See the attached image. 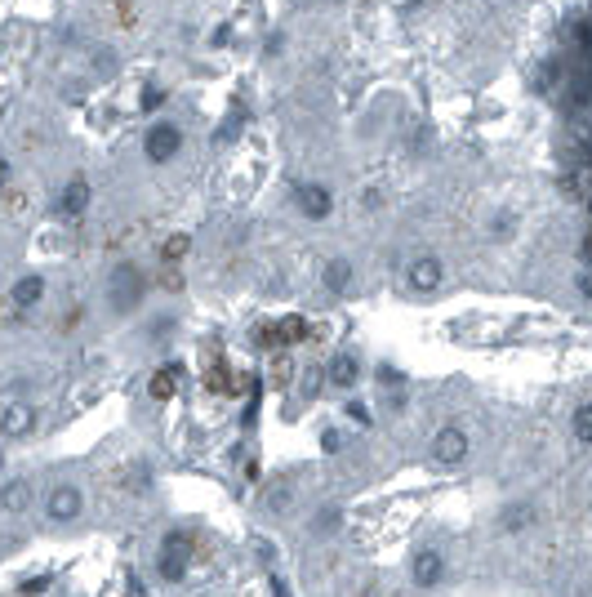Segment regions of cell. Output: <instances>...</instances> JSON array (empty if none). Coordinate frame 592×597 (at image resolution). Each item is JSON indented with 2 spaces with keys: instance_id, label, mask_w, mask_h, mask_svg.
Masks as SVG:
<instances>
[{
  "instance_id": "6da1fadb",
  "label": "cell",
  "mask_w": 592,
  "mask_h": 597,
  "mask_svg": "<svg viewBox=\"0 0 592 597\" xmlns=\"http://www.w3.org/2000/svg\"><path fill=\"white\" fill-rule=\"evenodd\" d=\"M143 272H138V263H116L112 267V276H107V304H112V313H134L138 304H143Z\"/></svg>"
},
{
  "instance_id": "7a4b0ae2",
  "label": "cell",
  "mask_w": 592,
  "mask_h": 597,
  "mask_svg": "<svg viewBox=\"0 0 592 597\" xmlns=\"http://www.w3.org/2000/svg\"><path fill=\"white\" fill-rule=\"evenodd\" d=\"M183 143H187L183 125H174V121H156V125L143 134V156H147L152 165H170V161L183 152Z\"/></svg>"
},
{
  "instance_id": "3957f363",
  "label": "cell",
  "mask_w": 592,
  "mask_h": 597,
  "mask_svg": "<svg viewBox=\"0 0 592 597\" xmlns=\"http://www.w3.org/2000/svg\"><path fill=\"white\" fill-rule=\"evenodd\" d=\"M468 455H472V437H468L463 424H446V428L432 437V464H437V468H459Z\"/></svg>"
},
{
  "instance_id": "277c9868",
  "label": "cell",
  "mask_w": 592,
  "mask_h": 597,
  "mask_svg": "<svg viewBox=\"0 0 592 597\" xmlns=\"http://www.w3.org/2000/svg\"><path fill=\"white\" fill-rule=\"evenodd\" d=\"M81 513H85V495H81V486L59 482V486L45 495V517H50L54 526H67V521H76Z\"/></svg>"
},
{
  "instance_id": "5b68a950",
  "label": "cell",
  "mask_w": 592,
  "mask_h": 597,
  "mask_svg": "<svg viewBox=\"0 0 592 597\" xmlns=\"http://www.w3.org/2000/svg\"><path fill=\"white\" fill-rule=\"evenodd\" d=\"M90 201H94V187H90V179H85V174H72V179L63 183L59 201H54V214H59V219H67V223H76V219H85Z\"/></svg>"
},
{
  "instance_id": "8992f818",
  "label": "cell",
  "mask_w": 592,
  "mask_h": 597,
  "mask_svg": "<svg viewBox=\"0 0 592 597\" xmlns=\"http://www.w3.org/2000/svg\"><path fill=\"white\" fill-rule=\"evenodd\" d=\"M406 285H410L414 294H437V290L446 285V263H441L437 254H414L410 267H406Z\"/></svg>"
},
{
  "instance_id": "52a82bcc",
  "label": "cell",
  "mask_w": 592,
  "mask_h": 597,
  "mask_svg": "<svg viewBox=\"0 0 592 597\" xmlns=\"http://www.w3.org/2000/svg\"><path fill=\"white\" fill-rule=\"evenodd\" d=\"M294 205H299V214L312 219V223H326L335 214V196H330L326 183H299L294 187Z\"/></svg>"
},
{
  "instance_id": "ba28073f",
  "label": "cell",
  "mask_w": 592,
  "mask_h": 597,
  "mask_svg": "<svg viewBox=\"0 0 592 597\" xmlns=\"http://www.w3.org/2000/svg\"><path fill=\"white\" fill-rule=\"evenodd\" d=\"M410 579H414V588H437L446 579V553L441 548H419L414 561H410Z\"/></svg>"
},
{
  "instance_id": "9c48e42d",
  "label": "cell",
  "mask_w": 592,
  "mask_h": 597,
  "mask_svg": "<svg viewBox=\"0 0 592 597\" xmlns=\"http://www.w3.org/2000/svg\"><path fill=\"white\" fill-rule=\"evenodd\" d=\"M32 428H36V410L28 402H10L0 410V437L5 442H23V437H32Z\"/></svg>"
},
{
  "instance_id": "30bf717a",
  "label": "cell",
  "mask_w": 592,
  "mask_h": 597,
  "mask_svg": "<svg viewBox=\"0 0 592 597\" xmlns=\"http://www.w3.org/2000/svg\"><path fill=\"white\" fill-rule=\"evenodd\" d=\"M534 521H539V508L530 499H508L503 513H499V530L503 535H525Z\"/></svg>"
},
{
  "instance_id": "8fae6325",
  "label": "cell",
  "mask_w": 592,
  "mask_h": 597,
  "mask_svg": "<svg viewBox=\"0 0 592 597\" xmlns=\"http://www.w3.org/2000/svg\"><path fill=\"white\" fill-rule=\"evenodd\" d=\"M326 379H330L339 393H352L357 379H361V357H357V353H335L330 366H326Z\"/></svg>"
},
{
  "instance_id": "7c38bea8",
  "label": "cell",
  "mask_w": 592,
  "mask_h": 597,
  "mask_svg": "<svg viewBox=\"0 0 592 597\" xmlns=\"http://www.w3.org/2000/svg\"><path fill=\"white\" fill-rule=\"evenodd\" d=\"M32 499H36V490H32L28 477H10L5 486H0V508H5L10 517H23L32 508Z\"/></svg>"
},
{
  "instance_id": "4fadbf2b",
  "label": "cell",
  "mask_w": 592,
  "mask_h": 597,
  "mask_svg": "<svg viewBox=\"0 0 592 597\" xmlns=\"http://www.w3.org/2000/svg\"><path fill=\"white\" fill-rule=\"evenodd\" d=\"M10 298H14V308H36L41 298H45V276H41V272H23V276L10 285Z\"/></svg>"
},
{
  "instance_id": "5bb4252c",
  "label": "cell",
  "mask_w": 592,
  "mask_h": 597,
  "mask_svg": "<svg viewBox=\"0 0 592 597\" xmlns=\"http://www.w3.org/2000/svg\"><path fill=\"white\" fill-rule=\"evenodd\" d=\"M352 281H357V267H352V259H343V254H335V259L321 267V285H326L330 294H348Z\"/></svg>"
},
{
  "instance_id": "9a60e30c",
  "label": "cell",
  "mask_w": 592,
  "mask_h": 597,
  "mask_svg": "<svg viewBox=\"0 0 592 597\" xmlns=\"http://www.w3.org/2000/svg\"><path fill=\"white\" fill-rule=\"evenodd\" d=\"M147 393H152V402H170V397L178 393V366H174V370L161 366V370L147 379Z\"/></svg>"
},
{
  "instance_id": "2e32d148",
  "label": "cell",
  "mask_w": 592,
  "mask_h": 597,
  "mask_svg": "<svg viewBox=\"0 0 592 597\" xmlns=\"http://www.w3.org/2000/svg\"><path fill=\"white\" fill-rule=\"evenodd\" d=\"M556 192L565 196V201H588V170H574V174H561L556 179Z\"/></svg>"
},
{
  "instance_id": "e0dca14e",
  "label": "cell",
  "mask_w": 592,
  "mask_h": 597,
  "mask_svg": "<svg viewBox=\"0 0 592 597\" xmlns=\"http://www.w3.org/2000/svg\"><path fill=\"white\" fill-rule=\"evenodd\" d=\"M570 433L579 446H592V402H579L574 415H570Z\"/></svg>"
},
{
  "instance_id": "ac0fdd59",
  "label": "cell",
  "mask_w": 592,
  "mask_h": 597,
  "mask_svg": "<svg viewBox=\"0 0 592 597\" xmlns=\"http://www.w3.org/2000/svg\"><path fill=\"white\" fill-rule=\"evenodd\" d=\"M485 232H490V241H508L517 232V210H494L490 223H485Z\"/></svg>"
},
{
  "instance_id": "d6986e66",
  "label": "cell",
  "mask_w": 592,
  "mask_h": 597,
  "mask_svg": "<svg viewBox=\"0 0 592 597\" xmlns=\"http://www.w3.org/2000/svg\"><path fill=\"white\" fill-rule=\"evenodd\" d=\"M156 570H161V579H165V584H183V579H187V557L161 553V557H156Z\"/></svg>"
},
{
  "instance_id": "ffe728a7",
  "label": "cell",
  "mask_w": 592,
  "mask_h": 597,
  "mask_svg": "<svg viewBox=\"0 0 592 597\" xmlns=\"http://www.w3.org/2000/svg\"><path fill=\"white\" fill-rule=\"evenodd\" d=\"M192 544H196V539H192L187 530H170L165 544H161V553H174V557H187V561H192Z\"/></svg>"
},
{
  "instance_id": "44dd1931",
  "label": "cell",
  "mask_w": 592,
  "mask_h": 597,
  "mask_svg": "<svg viewBox=\"0 0 592 597\" xmlns=\"http://www.w3.org/2000/svg\"><path fill=\"white\" fill-rule=\"evenodd\" d=\"M339 521H343V513H339L335 504H326V508L317 513V521H312V530H317V535H335V530H339Z\"/></svg>"
},
{
  "instance_id": "7402d4cb",
  "label": "cell",
  "mask_w": 592,
  "mask_h": 597,
  "mask_svg": "<svg viewBox=\"0 0 592 597\" xmlns=\"http://www.w3.org/2000/svg\"><path fill=\"white\" fill-rule=\"evenodd\" d=\"M187 245H192V236H187V232H178V236H170V241L161 245V259H165V263H178V259L187 254Z\"/></svg>"
},
{
  "instance_id": "603a6c76",
  "label": "cell",
  "mask_w": 592,
  "mask_h": 597,
  "mask_svg": "<svg viewBox=\"0 0 592 597\" xmlns=\"http://www.w3.org/2000/svg\"><path fill=\"white\" fill-rule=\"evenodd\" d=\"M588 45H592V32H588V19H574V50H579V59H588Z\"/></svg>"
},
{
  "instance_id": "cb8c5ba5",
  "label": "cell",
  "mask_w": 592,
  "mask_h": 597,
  "mask_svg": "<svg viewBox=\"0 0 592 597\" xmlns=\"http://www.w3.org/2000/svg\"><path fill=\"white\" fill-rule=\"evenodd\" d=\"M50 584H54V575H32V579L19 584V593H23V597H36V593H45Z\"/></svg>"
},
{
  "instance_id": "d4e9b609",
  "label": "cell",
  "mask_w": 592,
  "mask_h": 597,
  "mask_svg": "<svg viewBox=\"0 0 592 597\" xmlns=\"http://www.w3.org/2000/svg\"><path fill=\"white\" fill-rule=\"evenodd\" d=\"M267 508H272V513H285V508H289V486H280V490H267Z\"/></svg>"
},
{
  "instance_id": "484cf974",
  "label": "cell",
  "mask_w": 592,
  "mask_h": 597,
  "mask_svg": "<svg viewBox=\"0 0 592 597\" xmlns=\"http://www.w3.org/2000/svg\"><path fill=\"white\" fill-rule=\"evenodd\" d=\"M280 50H285V32H267V41H263V54H267V59H276Z\"/></svg>"
},
{
  "instance_id": "4316f807",
  "label": "cell",
  "mask_w": 592,
  "mask_h": 597,
  "mask_svg": "<svg viewBox=\"0 0 592 597\" xmlns=\"http://www.w3.org/2000/svg\"><path fill=\"white\" fill-rule=\"evenodd\" d=\"M130 486H134V490H147V486H152V473H147V464H138V468L130 473Z\"/></svg>"
},
{
  "instance_id": "83f0119b",
  "label": "cell",
  "mask_w": 592,
  "mask_h": 597,
  "mask_svg": "<svg viewBox=\"0 0 592 597\" xmlns=\"http://www.w3.org/2000/svg\"><path fill=\"white\" fill-rule=\"evenodd\" d=\"M161 99H165V94H161L156 85H147V90H143V112H156V107H161Z\"/></svg>"
},
{
  "instance_id": "f1b7e54d",
  "label": "cell",
  "mask_w": 592,
  "mask_h": 597,
  "mask_svg": "<svg viewBox=\"0 0 592 597\" xmlns=\"http://www.w3.org/2000/svg\"><path fill=\"white\" fill-rule=\"evenodd\" d=\"M81 317H85V308H72V313H67V322H59V330H63V335H72V330L81 326Z\"/></svg>"
},
{
  "instance_id": "f546056e",
  "label": "cell",
  "mask_w": 592,
  "mask_h": 597,
  "mask_svg": "<svg viewBox=\"0 0 592 597\" xmlns=\"http://www.w3.org/2000/svg\"><path fill=\"white\" fill-rule=\"evenodd\" d=\"M574 285H579V294H583V298H592V272H588V267L579 272V281H574Z\"/></svg>"
},
{
  "instance_id": "4dcf8cb0",
  "label": "cell",
  "mask_w": 592,
  "mask_h": 597,
  "mask_svg": "<svg viewBox=\"0 0 592 597\" xmlns=\"http://www.w3.org/2000/svg\"><path fill=\"white\" fill-rule=\"evenodd\" d=\"M348 415H352L357 424H370V410H366L361 402H348Z\"/></svg>"
},
{
  "instance_id": "1f68e13d",
  "label": "cell",
  "mask_w": 592,
  "mask_h": 597,
  "mask_svg": "<svg viewBox=\"0 0 592 597\" xmlns=\"http://www.w3.org/2000/svg\"><path fill=\"white\" fill-rule=\"evenodd\" d=\"M125 593H130V597H147V588H143V579H138V575H130V579H125Z\"/></svg>"
},
{
  "instance_id": "d6a6232c",
  "label": "cell",
  "mask_w": 592,
  "mask_h": 597,
  "mask_svg": "<svg viewBox=\"0 0 592 597\" xmlns=\"http://www.w3.org/2000/svg\"><path fill=\"white\" fill-rule=\"evenodd\" d=\"M267 584H272V597H289V588H285V579H280V575H272Z\"/></svg>"
},
{
  "instance_id": "836d02e7",
  "label": "cell",
  "mask_w": 592,
  "mask_h": 597,
  "mask_svg": "<svg viewBox=\"0 0 592 597\" xmlns=\"http://www.w3.org/2000/svg\"><path fill=\"white\" fill-rule=\"evenodd\" d=\"M361 201H366V210H375V205H379V201H383V192H379V187H370V192H366V196H361Z\"/></svg>"
},
{
  "instance_id": "e575fe53",
  "label": "cell",
  "mask_w": 592,
  "mask_h": 597,
  "mask_svg": "<svg viewBox=\"0 0 592 597\" xmlns=\"http://www.w3.org/2000/svg\"><path fill=\"white\" fill-rule=\"evenodd\" d=\"M5 174H10V161H5V156H0V183H5Z\"/></svg>"
},
{
  "instance_id": "d590c367",
  "label": "cell",
  "mask_w": 592,
  "mask_h": 597,
  "mask_svg": "<svg viewBox=\"0 0 592 597\" xmlns=\"http://www.w3.org/2000/svg\"><path fill=\"white\" fill-rule=\"evenodd\" d=\"M361 597H375V588H366V593H361Z\"/></svg>"
}]
</instances>
